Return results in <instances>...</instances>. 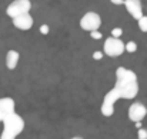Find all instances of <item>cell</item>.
Masks as SVG:
<instances>
[{
    "label": "cell",
    "instance_id": "cell-1",
    "mask_svg": "<svg viewBox=\"0 0 147 139\" xmlns=\"http://www.w3.org/2000/svg\"><path fill=\"white\" fill-rule=\"evenodd\" d=\"M119 93L120 99H133L139 93L137 75L126 67L116 69V85L113 88Z\"/></svg>",
    "mask_w": 147,
    "mask_h": 139
},
{
    "label": "cell",
    "instance_id": "cell-2",
    "mask_svg": "<svg viewBox=\"0 0 147 139\" xmlns=\"http://www.w3.org/2000/svg\"><path fill=\"white\" fill-rule=\"evenodd\" d=\"M24 129V121L20 115L16 112L10 113L3 121V132L0 135V139H16Z\"/></svg>",
    "mask_w": 147,
    "mask_h": 139
},
{
    "label": "cell",
    "instance_id": "cell-3",
    "mask_svg": "<svg viewBox=\"0 0 147 139\" xmlns=\"http://www.w3.org/2000/svg\"><path fill=\"white\" fill-rule=\"evenodd\" d=\"M32 9V1L30 0H14L11 1L7 9H6V13L9 17L14 19V17H19L22 14H27Z\"/></svg>",
    "mask_w": 147,
    "mask_h": 139
},
{
    "label": "cell",
    "instance_id": "cell-4",
    "mask_svg": "<svg viewBox=\"0 0 147 139\" xmlns=\"http://www.w3.org/2000/svg\"><path fill=\"white\" fill-rule=\"evenodd\" d=\"M103 50H104V55H107L110 57H117V56H121L123 55V52L126 50V45L120 39L110 36V37L106 39Z\"/></svg>",
    "mask_w": 147,
    "mask_h": 139
},
{
    "label": "cell",
    "instance_id": "cell-5",
    "mask_svg": "<svg viewBox=\"0 0 147 139\" xmlns=\"http://www.w3.org/2000/svg\"><path fill=\"white\" fill-rule=\"evenodd\" d=\"M101 26V17L94 12H87L80 19V27L86 32H97L98 27Z\"/></svg>",
    "mask_w": 147,
    "mask_h": 139
},
{
    "label": "cell",
    "instance_id": "cell-6",
    "mask_svg": "<svg viewBox=\"0 0 147 139\" xmlns=\"http://www.w3.org/2000/svg\"><path fill=\"white\" fill-rule=\"evenodd\" d=\"M146 115H147V108L140 102H134L129 108V119L133 121L134 123L143 121L146 118Z\"/></svg>",
    "mask_w": 147,
    "mask_h": 139
},
{
    "label": "cell",
    "instance_id": "cell-7",
    "mask_svg": "<svg viewBox=\"0 0 147 139\" xmlns=\"http://www.w3.org/2000/svg\"><path fill=\"white\" fill-rule=\"evenodd\" d=\"M124 6H126V10L131 14V17L136 19L137 22L144 16V14H143V7H142V1H140V0H124Z\"/></svg>",
    "mask_w": 147,
    "mask_h": 139
},
{
    "label": "cell",
    "instance_id": "cell-8",
    "mask_svg": "<svg viewBox=\"0 0 147 139\" xmlns=\"http://www.w3.org/2000/svg\"><path fill=\"white\" fill-rule=\"evenodd\" d=\"M14 100L11 97H0V122L14 112Z\"/></svg>",
    "mask_w": 147,
    "mask_h": 139
},
{
    "label": "cell",
    "instance_id": "cell-9",
    "mask_svg": "<svg viewBox=\"0 0 147 139\" xmlns=\"http://www.w3.org/2000/svg\"><path fill=\"white\" fill-rule=\"evenodd\" d=\"M13 25L19 29V30H30L32 26H33V17L30 16V13L27 14H22L19 17H14L13 19Z\"/></svg>",
    "mask_w": 147,
    "mask_h": 139
},
{
    "label": "cell",
    "instance_id": "cell-10",
    "mask_svg": "<svg viewBox=\"0 0 147 139\" xmlns=\"http://www.w3.org/2000/svg\"><path fill=\"white\" fill-rule=\"evenodd\" d=\"M19 59H20V55H19L17 50H9L7 55H6V66H7V69H10V70L16 69V66L19 63Z\"/></svg>",
    "mask_w": 147,
    "mask_h": 139
},
{
    "label": "cell",
    "instance_id": "cell-11",
    "mask_svg": "<svg viewBox=\"0 0 147 139\" xmlns=\"http://www.w3.org/2000/svg\"><path fill=\"white\" fill-rule=\"evenodd\" d=\"M137 25H139V29H140L142 32L147 33V16H143V17L137 22Z\"/></svg>",
    "mask_w": 147,
    "mask_h": 139
},
{
    "label": "cell",
    "instance_id": "cell-12",
    "mask_svg": "<svg viewBox=\"0 0 147 139\" xmlns=\"http://www.w3.org/2000/svg\"><path fill=\"white\" fill-rule=\"evenodd\" d=\"M136 50H137V43H136V42H129V43H126V52L134 53Z\"/></svg>",
    "mask_w": 147,
    "mask_h": 139
},
{
    "label": "cell",
    "instance_id": "cell-13",
    "mask_svg": "<svg viewBox=\"0 0 147 139\" xmlns=\"http://www.w3.org/2000/svg\"><path fill=\"white\" fill-rule=\"evenodd\" d=\"M123 35V30L120 29V27H114L113 30H111V36L113 37H117V39H120V36Z\"/></svg>",
    "mask_w": 147,
    "mask_h": 139
},
{
    "label": "cell",
    "instance_id": "cell-14",
    "mask_svg": "<svg viewBox=\"0 0 147 139\" xmlns=\"http://www.w3.org/2000/svg\"><path fill=\"white\" fill-rule=\"evenodd\" d=\"M137 138L139 139H147V131L146 129L140 128V129L137 131Z\"/></svg>",
    "mask_w": 147,
    "mask_h": 139
},
{
    "label": "cell",
    "instance_id": "cell-15",
    "mask_svg": "<svg viewBox=\"0 0 147 139\" xmlns=\"http://www.w3.org/2000/svg\"><path fill=\"white\" fill-rule=\"evenodd\" d=\"M40 32H42L43 35H49V26H47V25H42V26H40Z\"/></svg>",
    "mask_w": 147,
    "mask_h": 139
},
{
    "label": "cell",
    "instance_id": "cell-16",
    "mask_svg": "<svg viewBox=\"0 0 147 139\" xmlns=\"http://www.w3.org/2000/svg\"><path fill=\"white\" fill-rule=\"evenodd\" d=\"M90 36H92L93 39H101V36H103V35L97 30V32H92V33H90Z\"/></svg>",
    "mask_w": 147,
    "mask_h": 139
},
{
    "label": "cell",
    "instance_id": "cell-17",
    "mask_svg": "<svg viewBox=\"0 0 147 139\" xmlns=\"http://www.w3.org/2000/svg\"><path fill=\"white\" fill-rule=\"evenodd\" d=\"M103 55H104V52H94V53H93V57H94L96 60H100V59L103 57Z\"/></svg>",
    "mask_w": 147,
    "mask_h": 139
},
{
    "label": "cell",
    "instance_id": "cell-18",
    "mask_svg": "<svg viewBox=\"0 0 147 139\" xmlns=\"http://www.w3.org/2000/svg\"><path fill=\"white\" fill-rule=\"evenodd\" d=\"M113 4H116V6H119V4H124V0H110Z\"/></svg>",
    "mask_w": 147,
    "mask_h": 139
},
{
    "label": "cell",
    "instance_id": "cell-19",
    "mask_svg": "<svg viewBox=\"0 0 147 139\" xmlns=\"http://www.w3.org/2000/svg\"><path fill=\"white\" fill-rule=\"evenodd\" d=\"M71 139H82V138H79V136H74V138H71Z\"/></svg>",
    "mask_w": 147,
    "mask_h": 139
}]
</instances>
